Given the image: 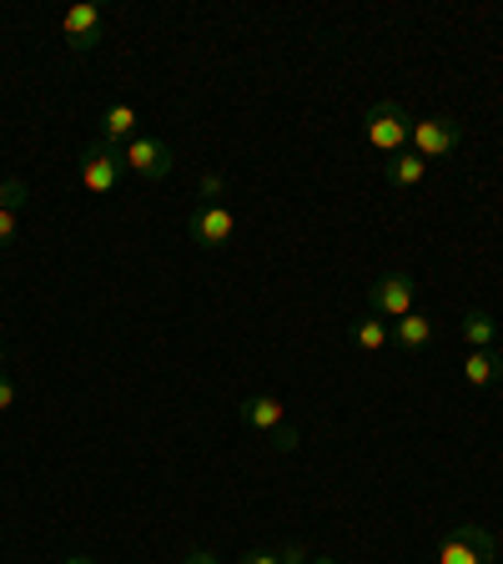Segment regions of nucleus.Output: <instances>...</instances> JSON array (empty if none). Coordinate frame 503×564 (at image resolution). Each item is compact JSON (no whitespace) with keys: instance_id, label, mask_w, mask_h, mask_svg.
<instances>
[{"instance_id":"nucleus-1","label":"nucleus","mask_w":503,"mask_h":564,"mask_svg":"<svg viewBox=\"0 0 503 564\" xmlns=\"http://www.w3.org/2000/svg\"><path fill=\"white\" fill-rule=\"evenodd\" d=\"M408 137H413V117L403 111L398 101H373L363 111V141L373 147L378 156L408 152Z\"/></svg>"},{"instance_id":"nucleus-2","label":"nucleus","mask_w":503,"mask_h":564,"mask_svg":"<svg viewBox=\"0 0 503 564\" xmlns=\"http://www.w3.org/2000/svg\"><path fill=\"white\" fill-rule=\"evenodd\" d=\"M237 413H242V423L252 429V434H267V444L277 448V454H293V448L303 444V434L287 423V409H282L272 393H252V399H247Z\"/></svg>"},{"instance_id":"nucleus-3","label":"nucleus","mask_w":503,"mask_h":564,"mask_svg":"<svg viewBox=\"0 0 503 564\" xmlns=\"http://www.w3.org/2000/svg\"><path fill=\"white\" fill-rule=\"evenodd\" d=\"M121 162H127V172H136L141 182H166L172 176V141L166 137H152V131H136V137L121 147Z\"/></svg>"},{"instance_id":"nucleus-4","label":"nucleus","mask_w":503,"mask_h":564,"mask_svg":"<svg viewBox=\"0 0 503 564\" xmlns=\"http://www.w3.org/2000/svg\"><path fill=\"white\" fill-rule=\"evenodd\" d=\"M127 176V162H121V147H106V141H86L81 152V187L96 192V197H111Z\"/></svg>"},{"instance_id":"nucleus-5","label":"nucleus","mask_w":503,"mask_h":564,"mask_svg":"<svg viewBox=\"0 0 503 564\" xmlns=\"http://www.w3.org/2000/svg\"><path fill=\"white\" fill-rule=\"evenodd\" d=\"M499 560V540L483 524H453L444 544H438V564H493Z\"/></svg>"},{"instance_id":"nucleus-6","label":"nucleus","mask_w":503,"mask_h":564,"mask_svg":"<svg viewBox=\"0 0 503 564\" xmlns=\"http://www.w3.org/2000/svg\"><path fill=\"white\" fill-rule=\"evenodd\" d=\"M187 237L197 247H207V252H222V247L237 237V212L222 207V202H201V207L187 217Z\"/></svg>"},{"instance_id":"nucleus-7","label":"nucleus","mask_w":503,"mask_h":564,"mask_svg":"<svg viewBox=\"0 0 503 564\" xmlns=\"http://www.w3.org/2000/svg\"><path fill=\"white\" fill-rule=\"evenodd\" d=\"M413 152L423 156V162H444V156L458 152V141H463V127H458L453 117H423L413 121Z\"/></svg>"},{"instance_id":"nucleus-8","label":"nucleus","mask_w":503,"mask_h":564,"mask_svg":"<svg viewBox=\"0 0 503 564\" xmlns=\"http://www.w3.org/2000/svg\"><path fill=\"white\" fill-rule=\"evenodd\" d=\"M413 297H418V282H413V272H383V278L368 288L373 317H393V323L413 313Z\"/></svg>"},{"instance_id":"nucleus-9","label":"nucleus","mask_w":503,"mask_h":564,"mask_svg":"<svg viewBox=\"0 0 503 564\" xmlns=\"http://www.w3.org/2000/svg\"><path fill=\"white\" fill-rule=\"evenodd\" d=\"M101 35H106V15H101V6H91V0L70 6V11L61 15V41H66L76 56H86V51L101 46Z\"/></svg>"},{"instance_id":"nucleus-10","label":"nucleus","mask_w":503,"mask_h":564,"mask_svg":"<svg viewBox=\"0 0 503 564\" xmlns=\"http://www.w3.org/2000/svg\"><path fill=\"white\" fill-rule=\"evenodd\" d=\"M428 343H434V317H428V313H418V307H413L408 317H398V323H393V348H398V352L418 358V352H428Z\"/></svg>"},{"instance_id":"nucleus-11","label":"nucleus","mask_w":503,"mask_h":564,"mask_svg":"<svg viewBox=\"0 0 503 564\" xmlns=\"http://www.w3.org/2000/svg\"><path fill=\"white\" fill-rule=\"evenodd\" d=\"M141 117H136V106L131 101H111L101 111V131H96V141H106V147H127L131 137H136Z\"/></svg>"},{"instance_id":"nucleus-12","label":"nucleus","mask_w":503,"mask_h":564,"mask_svg":"<svg viewBox=\"0 0 503 564\" xmlns=\"http://www.w3.org/2000/svg\"><path fill=\"white\" fill-rule=\"evenodd\" d=\"M383 176H387V187H398V192H413L428 182V162H423L418 152H398V156H387L383 162Z\"/></svg>"},{"instance_id":"nucleus-13","label":"nucleus","mask_w":503,"mask_h":564,"mask_svg":"<svg viewBox=\"0 0 503 564\" xmlns=\"http://www.w3.org/2000/svg\"><path fill=\"white\" fill-rule=\"evenodd\" d=\"M463 378H469V388H493L503 378V352L499 348H473L469 358H463Z\"/></svg>"},{"instance_id":"nucleus-14","label":"nucleus","mask_w":503,"mask_h":564,"mask_svg":"<svg viewBox=\"0 0 503 564\" xmlns=\"http://www.w3.org/2000/svg\"><path fill=\"white\" fill-rule=\"evenodd\" d=\"M352 343H358V348L363 352H383V348H393V323H383V317H358V323H352Z\"/></svg>"},{"instance_id":"nucleus-15","label":"nucleus","mask_w":503,"mask_h":564,"mask_svg":"<svg viewBox=\"0 0 503 564\" xmlns=\"http://www.w3.org/2000/svg\"><path fill=\"white\" fill-rule=\"evenodd\" d=\"M463 338H469L473 348H493V338H499V323H493V313H483V307H469V313H463Z\"/></svg>"},{"instance_id":"nucleus-16","label":"nucleus","mask_w":503,"mask_h":564,"mask_svg":"<svg viewBox=\"0 0 503 564\" xmlns=\"http://www.w3.org/2000/svg\"><path fill=\"white\" fill-rule=\"evenodd\" d=\"M25 197H31V187H25L21 176H0V207L21 212V207H25Z\"/></svg>"},{"instance_id":"nucleus-17","label":"nucleus","mask_w":503,"mask_h":564,"mask_svg":"<svg viewBox=\"0 0 503 564\" xmlns=\"http://www.w3.org/2000/svg\"><path fill=\"white\" fill-rule=\"evenodd\" d=\"M15 227H21V212L0 207V247H11V242H15Z\"/></svg>"},{"instance_id":"nucleus-18","label":"nucleus","mask_w":503,"mask_h":564,"mask_svg":"<svg viewBox=\"0 0 503 564\" xmlns=\"http://www.w3.org/2000/svg\"><path fill=\"white\" fill-rule=\"evenodd\" d=\"M222 187H227V182L217 172H201V202H217V197H222Z\"/></svg>"},{"instance_id":"nucleus-19","label":"nucleus","mask_w":503,"mask_h":564,"mask_svg":"<svg viewBox=\"0 0 503 564\" xmlns=\"http://www.w3.org/2000/svg\"><path fill=\"white\" fill-rule=\"evenodd\" d=\"M15 399H21V388H15V378H11V373H0V413L11 409Z\"/></svg>"},{"instance_id":"nucleus-20","label":"nucleus","mask_w":503,"mask_h":564,"mask_svg":"<svg viewBox=\"0 0 503 564\" xmlns=\"http://www.w3.org/2000/svg\"><path fill=\"white\" fill-rule=\"evenodd\" d=\"M237 564H282V554L277 550H247Z\"/></svg>"},{"instance_id":"nucleus-21","label":"nucleus","mask_w":503,"mask_h":564,"mask_svg":"<svg viewBox=\"0 0 503 564\" xmlns=\"http://www.w3.org/2000/svg\"><path fill=\"white\" fill-rule=\"evenodd\" d=\"M277 554H282V564H307V550H303L297 540H293V544H282Z\"/></svg>"},{"instance_id":"nucleus-22","label":"nucleus","mask_w":503,"mask_h":564,"mask_svg":"<svg viewBox=\"0 0 503 564\" xmlns=\"http://www.w3.org/2000/svg\"><path fill=\"white\" fill-rule=\"evenodd\" d=\"M182 564H222V560H217L211 550H187V560H182Z\"/></svg>"},{"instance_id":"nucleus-23","label":"nucleus","mask_w":503,"mask_h":564,"mask_svg":"<svg viewBox=\"0 0 503 564\" xmlns=\"http://www.w3.org/2000/svg\"><path fill=\"white\" fill-rule=\"evenodd\" d=\"M66 564H96V560H91V554H70Z\"/></svg>"},{"instance_id":"nucleus-24","label":"nucleus","mask_w":503,"mask_h":564,"mask_svg":"<svg viewBox=\"0 0 503 564\" xmlns=\"http://www.w3.org/2000/svg\"><path fill=\"white\" fill-rule=\"evenodd\" d=\"M0 373H6V338H0Z\"/></svg>"},{"instance_id":"nucleus-25","label":"nucleus","mask_w":503,"mask_h":564,"mask_svg":"<svg viewBox=\"0 0 503 564\" xmlns=\"http://www.w3.org/2000/svg\"><path fill=\"white\" fill-rule=\"evenodd\" d=\"M313 564H338V560H332V554H322V560H313Z\"/></svg>"}]
</instances>
